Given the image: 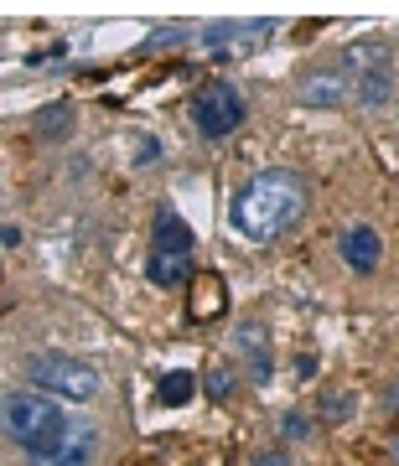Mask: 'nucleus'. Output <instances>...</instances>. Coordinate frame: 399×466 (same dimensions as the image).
I'll use <instances>...</instances> for the list:
<instances>
[{
    "label": "nucleus",
    "instance_id": "f257e3e1",
    "mask_svg": "<svg viewBox=\"0 0 399 466\" xmlns=\"http://www.w3.org/2000/svg\"><path fill=\"white\" fill-rule=\"evenodd\" d=\"M306 218V182H301L296 171H260L229 208V223L233 233H244L250 244H270V238H281L291 233Z\"/></svg>",
    "mask_w": 399,
    "mask_h": 466
},
{
    "label": "nucleus",
    "instance_id": "f03ea898",
    "mask_svg": "<svg viewBox=\"0 0 399 466\" xmlns=\"http://www.w3.org/2000/svg\"><path fill=\"white\" fill-rule=\"evenodd\" d=\"M84 420H73L63 410V400H52L42 389H11L5 394V441L21 446L32 461L52 456V451H63L73 435H78Z\"/></svg>",
    "mask_w": 399,
    "mask_h": 466
},
{
    "label": "nucleus",
    "instance_id": "7ed1b4c3",
    "mask_svg": "<svg viewBox=\"0 0 399 466\" xmlns=\"http://www.w3.org/2000/svg\"><path fill=\"white\" fill-rule=\"evenodd\" d=\"M26 383H36L42 394L52 400H67V404H88L104 394V373L84 358H67V352H36L26 363Z\"/></svg>",
    "mask_w": 399,
    "mask_h": 466
},
{
    "label": "nucleus",
    "instance_id": "20e7f679",
    "mask_svg": "<svg viewBox=\"0 0 399 466\" xmlns=\"http://www.w3.org/2000/svg\"><path fill=\"white\" fill-rule=\"evenodd\" d=\"M343 78L363 109H379L394 94V52L379 47V42H358V47L343 52Z\"/></svg>",
    "mask_w": 399,
    "mask_h": 466
},
{
    "label": "nucleus",
    "instance_id": "39448f33",
    "mask_svg": "<svg viewBox=\"0 0 399 466\" xmlns=\"http://www.w3.org/2000/svg\"><path fill=\"white\" fill-rule=\"evenodd\" d=\"M281 32V21L254 16V21H208L198 32V47L208 57H254L260 47H270V36Z\"/></svg>",
    "mask_w": 399,
    "mask_h": 466
},
{
    "label": "nucleus",
    "instance_id": "423d86ee",
    "mask_svg": "<svg viewBox=\"0 0 399 466\" xmlns=\"http://www.w3.org/2000/svg\"><path fill=\"white\" fill-rule=\"evenodd\" d=\"M192 119H198V130L208 140H229L239 125H244V94L233 84H208L192 99Z\"/></svg>",
    "mask_w": 399,
    "mask_h": 466
},
{
    "label": "nucleus",
    "instance_id": "0eeeda50",
    "mask_svg": "<svg viewBox=\"0 0 399 466\" xmlns=\"http://www.w3.org/2000/svg\"><path fill=\"white\" fill-rule=\"evenodd\" d=\"M192 249H198V233H192V223L177 208H161V213L150 218V254H177V259H187Z\"/></svg>",
    "mask_w": 399,
    "mask_h": 466
},
{
    "label": "nucleus",
    "instance_id": "6e6552de",
    "mask_svg": "<svg viewBox=\"0 0 399 466\" xmlns=\"http://www.w3.org/2000/svg\"><path fill=\"white\" fill-rule=\"evenodd\" d=\"M343 259H348L353 275H373L379 259H384V238L368 228V223H353V228L343 233Z\"/></svg>",
    "mask_w": 399,
    "mask_h": 466
},
{
    "label": "nucleus",
    "instance_id": "1a4fd4ad",
    "mask_svg": "<svg viewBox=\"0 0 399 466\" xmlns=\"http://www.w3.org/2000/svg\"><path fill=\"white\" fill-rule=\"evenodd\" d=\"M343 99H348L343 67H337V73H306V78H301V104H306V109H337Z\"/></svg>",
    "mask_w": 399,
    "mask_h": 466
},
{
    "label": "nucleus",
    "instance_id": "9d476101",
    "mask_svg": "<svg viewBox=\"0 0 399 466\" xmlns=\"http://www.w3.org/2000/svg\"><path fill=\"white\" fill-rule=\"evenodd\" d=\"M94 451H99V431L84 420L78 435H73L63 451H52V456H42V461H32V466H88V461H94Z\"/></svg>",
    "mask_w": 399,
    "mask_h": 466
},
{
    "label": "nucleus",
    "instance_id": "9b49d317",
    "mask_svg": "<svg viewBox=\"0 0 399 466\" xmlns=\"http://www.w3.org/2000/svg\"><path fill=\"white\" fill-rule=\"evenodd\" d=\"M156 400L167 404V410H187V404L198 400V379H192L187 368H171L167 379L156 383Z\"/></svg>",
    "mask_w": 399,
    "mask_h": 466
},
{
    "label": "nucleus",
    "instance_id": "f8f14e48",
    "mask_svg": "<svg viewBox=\"0 0 399 466\" xmlns=\"http://www.w3.org/2000/svg\"><path fill=\"white\" fill-rule=\"evenodd\" d=\"M32 130L47 135V140H63V135L73 130V104H42L32 115Z\"/></svg>",
    "mask_w": 399,
    "mask_h": 466
},
{
    "label": "nucleus",
    "instance_id": "ddd939ff",
    "mask_svg": "<svg viewBox=\"0 0 399 466\" xmlns=\"http://www.w3.org/2000/svg\"><path fill=\"white\" fill-rule=\"evenodd\" d=\"M146 280H150V285H161V290L182 285V280H187V259H177V254H150Z\"/></svg>",
    "mask_w": 399,
    "mask_h": 466
},
{
    "label": "nucleus",
    "instance_id": "4468645a",
    "mask_svg": "<svg viewBox=\"0 0 399 466\" xmlns=\"http://www.w3.org/2000/svg\"><path fill=\"white\" fill-rule=\"evenodd\" d=\"M353 410H358V400H353L348 389H332V394H322V425H348L353 420Z\"/></svg>",
    "mask_w": 399,
    "mask_h": 466
},
{
    "label": "nucleus",
    "instance_id": "2eb2a0df",
    "mask_svg": "<svg viewBox=\"0 0 399 466\" xmlns=\"http://www.w3.org/2000/svg\"><path fill=\"white\" fill-rule=\"evenodd\" d=\"M202 389H208V400H233V389H239V368L233 363H218V368H208V379H202Z\"/></svg>",
    "mask_w": 399,
    "mask_h": 466
},
{
    "label": "nucleus",
    "instance_id": "dca6fc26",
    "mask_svg": "<svg viewBox=\"0 0 399 466\" xmlns=\"http://www.w3.org/2000/svg\"><path fill=\"white\" fill-rule=\"evenodd\" d=\"M187 36H192V32H187V26H156V32H150V36H146V42H140V52H161V47H182Z\"/></svg>",
    "mask_w": 399,
    "mask_h": 466
},
{
    "label": "nucleus",
    "instance_id": "f3484780",
    "mask_svg": "<svg viewBox=\"0 0 399 466\" xmlns=\"http://www.w3.org/2000/svg\"><path fill=\"white\" fill-rule=\"evenodd\" d=\"M213 300H218V275H202V280H198V306H192V317L208 321V317L218 311Z\"/></svg>",
    "mask_w": 399,
    "mask_h": 466
},
{
    "label": "nucleus",
    "instance_id": "a211bd4d",
    "mask_svg": "<svg viewBox=\"0 0 399 466\" xmlns=\"http://www.w3.org/2000/svg\"><path fill=\"white\" fill-rule=\"evenodd\" d=\"M270 373H275V363H270V348L250 352V383H270Z\"/></svg>",
    "mask_w": 399,
    "mask_h": 466
},
{
    "label": "nucleus",
    "instance_id": "6ab92c4d",
    "mask_svg": "<svg viewBox=\"0 0 399 466\" xmlns=\"http://www.w3.org/2000/svg\"><path fill=\"white\" fill-rule=\"evenodd\" d=\"M312 425H316V420H306V415H285L281 420L285 441H306V435H312Z\"/></svg>",
    "mask_w": 399,
    "mask_h": 466
},
{
    "label": "nucleus",
    "instance_id": "aec40b11",
    "mask_svg": "<svg viewBox=\"0 0 399 466\" xmlns=\"http://www.w3.org/2000/svg\"><path fill=\"white\" fill-rule=\"evenodd\" d=\"M150 161H161V146H156V140H140V146H135V167H150Z\"/></svg>",
    "mask_w": 399,
    "mask_h": 466
},
{
    "label": "nucleus",
    "instance_id": "412c9836",
    "mask_svg": "<svg viewBox=\"0 0 399 466\" xmlns=\"http://www.w3.org/2000/svg\"><path fill=\"white\" fill-rule=\"evenodd\" d=\"M0 244H5V254H16V249H21V228H16V218H5V228H0Z\"/></svg>",
    "mask_w": 399,
    "mask_h": 466
},
{
    "label": "nucleus",
    "instance_id": "4be33fe9",
    "mask_svg": "<svg viewBox=\"0 0 399 466\" xmlns=\"http://www.w3.org/2000/svg\"><path fill=\"white\" fill-rule=\"evenodd\" d=\"M254 466H291V456H285V451H260Z\"/></svg>",
    "mask_w": 399,
    "mask_h": 466
},
{
    "label": "nucleus",
    "instance_id": "5701e85b",
    "mask_svg": "<svg viewBox=\"0 0 399 466\" xmlns=\"http://www.w3.org/2000/svg\"><path fill=\"white\" fill-rule=\"evenodd\" d=\"M384 404H389V410H399V383L389 389V394H384Z\"/></svg>",
    "mask_w": 399,
    "mask_h": 466
},
{
    "label": "nucleus",
    "instance_id": "b1692460",
    "mask_svg": "<svg viewBox=\"0 0 399 466\" xmlns=\"http://www.w3.org/2000/svg\"><path fill=\"white\" fill-rule=\"evenodd\" d=\"M394 461H399V441H394Z\"/></svg>",
    "mask_w": 399,
    "mask_h": 466
}]
</instances>
